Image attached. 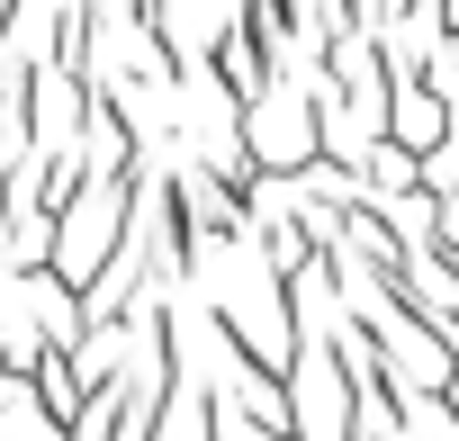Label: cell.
Here are the masks:
<instances>
[]
</instances>
